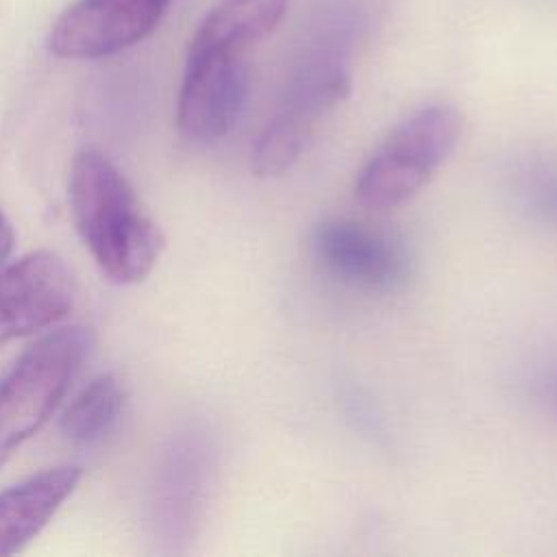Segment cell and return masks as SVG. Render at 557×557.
<instances>
[{"mask_svg":"<svg viewBox=\"0 0 557 557\" xmlns=\"http://www.w3.org/2000/svg\"><path fill=\"white\" fill-rule=\"evenodd\" d=\"M67 189L74 226L102 274L120 285L144 281L165 250V235L126 176L85 148L72 161Z\"/></svg>","mask_w":557,"mask_h":557,"instance_id":"6da1fadb","label":"cell"},{"mask_svg":"<svg viewBox=\"0 0 557 557\" xmlns=\"http://www.w3.org/2000/svg\"><path fill=\"white\" fill-rule=\"evenodd\" d=\"M87 352V329H57L33 342L0 376V466L52 416Z\"/></svg>","mask_w":557,"mask_h":557,"instance_id":"7a4b0ae2","label":"cell"},{"mask_svg":"<svg viewBox=\"0 0 557 557\" xmlns=\"http://www.w3.org/2000/svg\"><path fill=\"white\" fill-rule=\"evenodd\" d=\"M463 115L450 104H429L400 122L361 168L355 194L370 209H392L416 196L453 154Z\"/></svg>","mask_w":557,"mask_h":557,"instance_id":"3957f363","label":"cell"},{"mask_svg":"<svg viewBox=\"0 0 557 557\" xmlns=\"http://www.w3.org/2000/svg\"><path fill=\"white\" fill-rule=\"evenodd\" d=\"M170 0H76L52 24L48 48L61 59H102L148 37Z\"/></svg>","mask_w":557,"mask_h":557,"instance_id":"277c9868","label":"cell"},{"mask_svg":"<svg viewBox=\"0 0 557 557\" xmlns=\"http://www.w3.org/2000/svg\"><path fill=\"white\" fill-rule=\"evenodd\" d=\"M250 76L244 54L215 50H187L176 122L194 141L224 137L242 115Z\"/></svg>","mask_w":557,"mask_h":557,"instance_id":"5b68a950","label":"cell"},{"mask_svg":"<svg viewBox=\"0 0 557 557\" xmlns=\"http://www.w3.org/2000/svg\"><path fill=\"white\" fill-rule=\"evenodd\" d=\"M74 276L50 250H35L0 268V346L44 331L74 305Z\"/></svg>","mask_w":557,"mask_h":557,"instance_id":"8992f818","label":"cell"},{"mask_svg":"<svg viewBox=\"0 0 557 557\" xmlns=\"http://www.w3.org/2000/svg\"><path fill=\"white\" fill-rule=\"evenodd\" d=\"M315 257L342 281L370 289H389L405 278L403 252L379 233L350 222L324 220L311 235Z\"/></svg>","mask_w":557,"mask_h":557,"instance_id":"52a82bcc","label":"cell"},{"mask_svg":"<svg viewBox=\"0 0 557 557\" xmlns=\"http://www.w3.org/2000/svg\"><path fill=\"white\" fill-rule=\"evenodd\" d=\"M83 470L59 466L0 490V557L22 550L74 494Z\"/></svg>","mask_w":557,"mask_h":557,"instance_id":"ba28073f","label":"cell"},{"mask_svg":"<svg viewBox=\"0 0 557 557\" xmlns=\"http://www.w3.org/2000/svg\"><path fill=\"white\" fill-rule=\"evenodd\" d=\"M289 2L292 0H222L200 22L189 41V50L244 54L278 26Z\"/></svg>","mask_w":557,"mask_h":557,"instance_id":"9c48e42d","label":"cell"},{"mask_svg":"<svg viewBox=\"0 0 557 557\" xmlns=\"http://www.w3.org/2000/svg\"><path fill=\"white\" fill-rule=\"evenodd\" d=\"M348 91L350 72L342 52L320 50L311 54L289 81L285 109L313 122L320 113L342 102Z\"/></svg>","mask_w":557,"mask_h":557,"instance_id":"30bf717a","label":"cell"},{"mask_svg":"<svg viewBox=\"0 0 557 557\" xmlns=\"http://www.w3.org/2000/svg\"><path fill=\"white\" fill-rule=\"evenodd\" d=\"M124 392L113 374L94 376L65 407L61 416V433L78 444L100 440L117 420Z\"/></svg>","mask_w":557,"mask_h":557,"instance_id":"8fae6325","label":"cell"},{"mask_svg":"<svg viewBox=\"0 0 557 557\" xmlns=\"http://www.w3.org/2000/svg\"><path fill=\"white\" fill-rule=\"evenodd\" d=\"M313 122L283 109L259 133L252 148V170L257 176H281L296 165L311 139Z\"/></svg>","mask_w":557,"mask_h":557,"instance_id":"7c38bea8","label":"cell"},{"mask_svg":"<svg viewBox=\"0 0 557 557\" xmlns=\"http://www.w3.org/2000/svg\"><path fill=\"white\" fill-rule=\"evenodd\" d=\"M13 244H15V235L13 228L9 224V220L4 218V213L0 211V268L7 263V259L13 252Z\"/></svg>","mask_w":557,"mask_h":557,"instance_id":"4fadbf2b","label":"cell"},{"mask_svg":"<svg viewBox=\"0 0 557 557\" xmlns=\"http://www.w3.org/2000/svg\"><path fill=\"white\" fill-rule=\"evenodd\" d=\"M550 398H553V405H555V409H557V376H555V381H553V385H550Z\"/></svg>","mask_w":557,"mask_h":557,"instance_id":"5bb4252c","label":"cell"}]
</instances>
